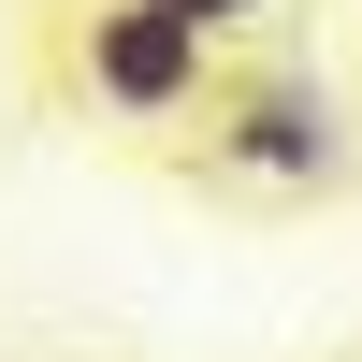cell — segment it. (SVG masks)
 <instances>
[{
  "instance_id": "6da1fadb",
  "label": "cell",
  "mask_w": 362,
  "mask_h": 362,
  "mask_svg": "<svg viewBox=\"0 0 362 362\" xmlns=\"http://www.w3.org/2000/svg\"><path fill=\"white\" fill-rule=\"evenodd\" d=\"M203 160L247 174V189H348V102L319 73H232L218 102H203Z\"/></svg>"
},
{
  "instance_id": "7a4b0ae2",
  "label": "cell",
  "mask_w": 362,
  "mask_h": 362,
  "mask_svg": "<svg viewBox=\"0 0 362 362\" xmlns=\"http://www.w3.org/2000/svg\"><path fill=\"white\" fill-rule=\"evenodd\" d=\"M73 73H87V102H116V116H203L218 102V44H203L174 0H87L73 15Z\"/></svg>"
},
{
  "instance_id": "3957f363",
  "label": "cell",
  "mask_w": 362,
  "mask_h": 362,
  "mask_svg": "<svg viewBox=\"0 0 362 362\" xmlns=\"http://www.w3.org/2000/svg\"><path fill=\"white\" fill-rule=\"evenodd\" d=\"M174 15H189L203 44H232V29H261V0H174Z\"/></svg>"
}]
</instances>
